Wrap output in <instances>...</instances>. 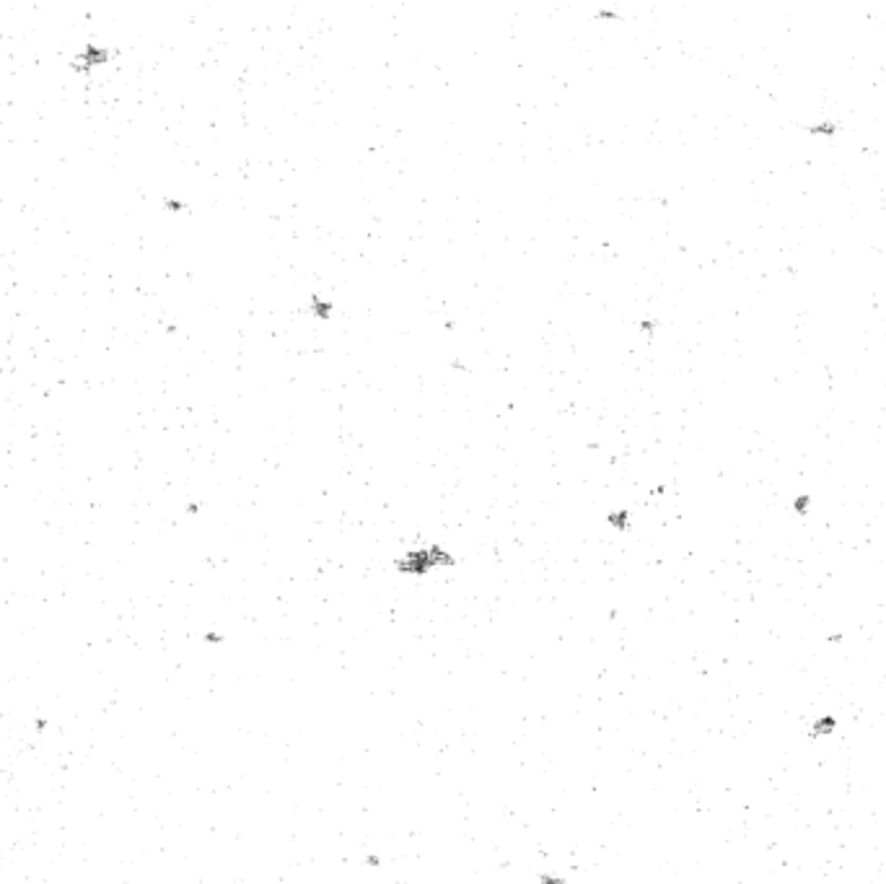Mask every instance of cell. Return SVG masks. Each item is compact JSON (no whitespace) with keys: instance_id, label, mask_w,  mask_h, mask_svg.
Here are the masks:
<instances>
[{"instance_id":"cell-1","label":"cell","mask_w":886,"mask_h":884,"mask_svg":"<svg viewBox=\"0 0 886 884\" xmlns=\"http://www.w3.org/2000/svg\"><path fill=\"white\" fill-rule=\"evenodd\" d=\"M112 58V52L102 45H86L81 50V55L73 60L75 70H94V68H102L107 65Z\"/></svg>"}]
</instances>
